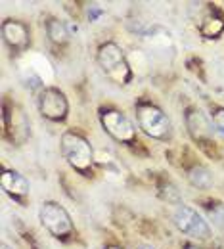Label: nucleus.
<instances>
[{
	"label": "nucleus",
	"mask_w": 224,
	"mask_h": 249,
	"mask_svg": "<svg viewBox=\"0 0 224 249\" xmlns=\"http://www.w3.org/2000/svg\"><path fill=\"white\" fill-rule=\"evenodd\" d=\"M172 220H174V226L190 238H195V240H209L211 238V226L192 207H186V205L178 207L172 215Z\"/></svg>",
	"instance_id": "6"
},
{
	"label": "nucleus",
	"mask_w": 224,
	"mask_h": 249,
	"mask_svg": "<svg viewBox=\"0 0 224 249\" xmlns=\"http://www.w3.org/2000/svg\"><path fill=\"white\" fill-rule=\"evenodd\" d=\"M100 121H102L103 130L111 138H115L117 142L132 144L136 140V128H134L132 121L123 111H119V109H103L100 113Z\"/></svg>",
	"instance_id": "5"
},
{
	"label": "nucleus",
	"mask_w": 224,
	"mask_h": 249,
	"mask_svg": "<svg viewBox=\"0 0 224 249\" xmlns=\"http://www.w3.org/2000/svg\"><path fill=\"white\" fill-rule=\"evenodd\" d=\"M2 188L8 196H12L16 199H21L23 196L29 194V180L23 175H19L17 171L4 169L2 171Z\"/></svg>",
	"instance_id": "9"
},
{
	"label": "nucleus",
	"mask_w": 224,
	"mask_h": 249,
	"mask_svg": "<svg viewBox=\"0 0 224 249\" xmlns=\"http://www.w3.org/2000/svg\"><path fill=\"white\" fill-rule=\"evenodd\" d=\"M2 36H4L6 44L14 50H21L29 44V29L21 21L6 19L2 23Z\"/></svg>",
	"instance_id": "8"
},
{
	"label": "nucleus",
	"mask_w": 224,
	"mask_h": 249,
	"mask_svg": "<svg viewBox=\"0 0 224 249\" xmlns=\"http://www.w3.org/2000/svg\"><path fill=\"white\" fill-rule=\"evenodd\" d=\"M100 14H102V10H96V8H94L92 12H88V16H90V19H96V18H98V16H100Z\"/></svg>",
	"instance_id": "13"
},
{
	"label": "nucleus",
	"mask_w": 224,
	"mask_h": 249,
	"mask_svg": "<svg viewBox=\"0 0 224 249\" xmlns=\"http://www.w3.org/2000/svg\"><path fill=\"white\" fill-rule=\"evenodd\" d=\"M46 33H48V36H50V40L54 44H64L69 38V31H67L65 23L58 21V19H50L46 23Z\"/></svg>",
	"instance_id": "10"
},
{
	"label": "nucleus",
	"mask_w": 224,
	"mask_h": 249,
	"mask_svg": "<svg viewBox=\"0 0 224 249\" xmlns=\"http://www.w3.org/2000/svg\"><path fill=\"white\" fill-rule=\"evenodd\" d=\"M105 249H123V248H119V246H107Z\"/></svg>",
	"instance_id": "16"
},
{
	"label": "nucleus",
	"mask_w": 224,
	"mask_h": 249,
	"mask_svg": "<svg viewBox=\"0 0 224 249\" xmlns=\"http://www.w3.org/2000/svg\"><path fill=\"white\" fill-rule=\"evenodd\" d=\"M38 109L40 115L50 119V121H64L69 113V102L65 98V94L56 89V87H48L44 89L38 96Z\"/></svg>",
	"instance_id": "7"
},
{
	"label": "nucleus",
	"mask_w": 224,
	"mask_h": 249,
	"mask_svg": "<svg viewBox=\"0 0 224 249\" xmlns=\"http://www.w3.org/2000/svg\"><path fill=\"white\" fill-rule=\"evenodd\" d=\"M98 63H100L102 71L117 85H128V81L132 79V71L128 67L127 58L115 42H105L100 46Z\"/></svg>",
	"instance_id": "2"
},
{
	"label": "nucleus",
	"mask_w": 224,
	"mask_h": 249,
	"mask_svg": "<svg viewBox=\"0 0 224 249\" xmlns=\"http://www.w3.org/2000/svg\"><path fill=\"white\" fill-rule=\"evenodd\" d=\"M188 178H190V182H192L193 186L197 188H209L211 182H213L209 171L203 169V167H193L192 171L188 173Z\"/></svg>",
	"instance_id": "11"
},
{
	"label": "nucleus",
	"mask_w": 224,
	"mask_h": 249,
	"mask_svg": "<svg viewBox=\"0 0 224 249\" xmlns=\"http://www.w3.org/2000/svg\"><path fill=\"white\" fill-rule=\"evenodd\" d=\"M62 154L65 161L81 175H88L92 171V161H94L92 146L79 132L67 130L62 134Z\"/></svg>",
	"instance_id": "1"
},
{
	"label": "nucleus",
	"mask_w": 224,
	"mask_h": 249,
	"mask_svg": "<svg viewBox=\"0 0 224 249\" xmlns=\"http://www.w3.org/2000/svg\"><path fill=\"white\" fill-rule=\"evenodd\" d=\"M38 217H40L42 226H44L54 238L65 240V238H69V236L75 232L73 220L69 217V213L65 211L60 203H56V201H44V203L40 205Z\"/></svg>",
	"instance_id": "4"
},
{
	"label": "nucleus",
	"mask_w": 224,
	"mask_h": 249,
	"mask_svg": "<svg viewBox=\"0 0 224 249\" xmlns=\"http://www.w3.org/2000/svg\"><path fill=\"white\" fill-rule=\"evenodd\" d=\"M0 249H10V248H8V246H6V244H2V248H0Z\"/></svg>",
	"instance_id": "17"
},
{
	"label": "nucleus",
	"mask_w": 224,
	"mask_h": 249,
	"mask_svg": "<svg viewBox=\"0 0 224 249\" xmlns=\"http://www.w3.org/2000/svg\"><path fill=\"white\" fill-rule=\"evenodd\" d=\"M136 117H138V124L140 128L155 138V140H169L172 134V124L171 119L163 113V109L154 106V104H140L136 107Z\"/></svg>",
	"instance_id": "3"
},
{
	"label": "nucleus",
	"mask_w": 224,
	"mask_h": 249,
	"mask_svg": "<svg viewBox=\"0 0 224 249\" xmlns=\"http://www.w3.org/2000/svg\"><path fill=\"white\" fill-rule=\"evenodd\" d=\"M136 249H155V248H152V246H148V244H140V246H136Z\"/></svg>",
	"instance_id": "14"
},
{
	"label": "nucleus",
	"mask_w": 224,
	"mask_h": 249,
	"mask_svg": "<svg viewBox=\"0 0 224 249\" xmlns=\"http://www.w3.org/2000/svg\"><path fill=\"white\" fill-rule=\"evenodd\" d=\"M211 123L215 126V130L219 132V136L224 140V107H215L211 113Z\"/></svg>",
	"instance_id": "12"
},
{
	"label": "nucleus",
	"mask_w": 224,
	"mask_h": 249,
	"mask_svg": "<svg viewBox=\"0 0 224 249\" xmlns=\"http://www.w3.org/2000/svg\"><path fill=\"white\" fill-rule=\"evenodd\" d=\"M184 249H201V248H197V246H193V244H186Z\"/></svg>",
	"instance_id": "15"
}]
</instances>
